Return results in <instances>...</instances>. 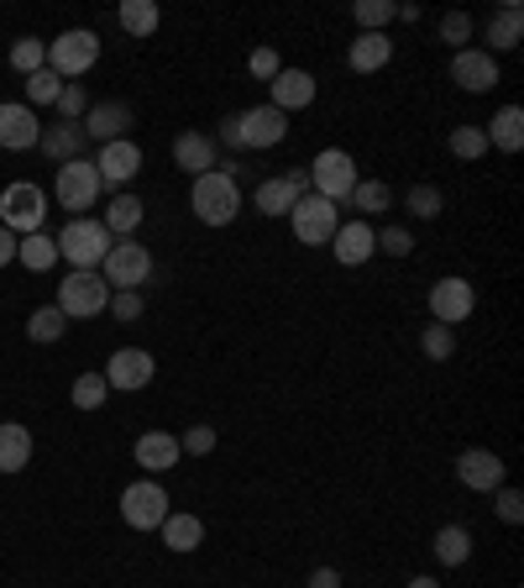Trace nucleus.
Masks as SVG:
<instances>
[{
  "mask_svg": "<svg viewBox=\"0 0 524 588\" xmlns=\"http://www.w3.org/2000/svg\"><path fill=\"white\" fill-rule=\"evenodd\" d=\"M95 63H101V38H95L90 27H69L63 38L48 42V69H53L63 84L80 80V74H90Z\"/></svg>",
  "mask_w": 524,
  "mask_h": 588,
  "instance_id": "nucleus-3",
  "label": "nucleus"
},
{
  "mask_svg": "<svg viewBox=\"0 0 524 588\" xmlns=\"http://www.w3.org/2000/svg\"><path fill=\"white\" fill-rule=\"evenodd\" d=\"M472 305H478V295H472L467 279H436V289H430V310H436V321H441V326L467 321V316H472Z\"/></svg>",
  "mask_w": 524,
  "mask_h": 588,
  "instance_id": "nucleus-18",
  "label": "nucleus"
},
{
  "mask_svg": "<svg viewBox=\"0 0 524 588\" xmlns=\"http://www.w3.org/2000/svg\"><path fill=\"white\" fill-rule=\"evenodd\" d=\"M63 321H90V316H101L105 305H111V285H105L101 274H74L69 268V279L59 285V300Z\"/></svg>",
  "mask_w": 524,
  "mask_h": 588,
  "instance_id": "nucleus-6",
  "label": "nucleus"
},
{
  "mask_svg": "<svg viewBox=\"0 0 524 588\" xmlns=\"http://www.w3.org/2000/svg\"><path fill=\"white\" fill-rule=\"evenodd\" d=\"M283 132H289V116L273 111V105H252V111L237 116V137H242V147H279Z\"/></svg>",
  "mask_w": 524,
  "mask_h": 588,
  "instance_id": "nucleus-14",
  "label": "nucleus"
},
{
  "mask_svg": "<svg viewBox=\"0 0 524 588\" xmlns=\"http://www.w3.org/2000/svg\"><path fill=\"white\" fill-rule=\"evenodd\" d=\"M457 478L467 488H478V494H493V488H504V457L488 452V446H467L457 457Z\"/></svg>",
  "mask_w": 524,
  "mask_h": 588,
  "instance_id": "nucleus-13",
  "label": "nucleus"
},
{
  "mask_svg": "<svg viewBox=\"0 0 524 588\" xmlns=\"http://www.w3.org/2000/svg\"><path fill=\"white\" fill-rule=\"evenodd\" d=\"M38 147L48 153V158L59 163H74V158H84V147H90V137H84V126L80 122H63V126H48L38 137Z\"/></svg>",
  "mask_w": 524,
  "mask_h": 588,
  "instance_id": "nucleus-23",
  "label": "nucleus"
},
{
  "mask_svg": "<svg viewBox=\"0 0 524 588\" xmlns=\"http://www.w3.org/2000/svg\"><path fill=\"white\" fill-rule=\"evenodd\" d=\"M95 168H101V184H132L142 174V147L132 143V137H122V143H105L101 158H95Z\"/></svg>",
  "mask_w": 524,
  "mask_h": 588,
  "instance_id": "nucleus-20",
  "label": "nucleus"
},
{
  "mask_svg": "<svg viewBox=\"0 0 524 588\" xmlns=\"http://www.w3.org/2000/svg\"><path fill=\"white\" fill-rule=\"evenodd\" d=\"M42 216H48V195H42L38 184L21 179V184H6V189H0V226H6L11 237H17V231L32 237L42 226Z\"/></svg>",
  "mask_w": 524,
  "mask_h": 588,
  "instance_id": "nucleus-7",
  "label": "nucleus"
},
{
  "mask_svg": "<svg viewBox=\"0 0 524 588\" xmlns=\"http://www.w3.org/2000/svg\"><path fill=\"white\" fill-rule=\"evenodd\" d=\"M252 200H258L262 216H289V210H294L304 195H294V184H289V179H262Z\"/></svg>",
  "mask_w": 524,
  "mask_h": 588,
  "instance_id": "nucleus-30",
  "label": "nucleus"
},
{
  "mask_svg": "<svg viewBox=\"0 0 524 588\" xmlns=\"http://www.w3.org/2000/svg\"><path fill=\"white\" fill-rule=\"evenodd\" d=\"M357 163H352V153H342V147H325L321 158L310 163V189L321 195V200H331V205H342V200H352V189H357Z\"/></svg>",
  "mask_w": 524,
  "mask_h": 588,
  "instance_id": "nucleus-4",
  "label": "nucleus"
},
{
  "mask_svg": "<svg viewBox=\"0 0 524 588\" xmlns=\"http://www.w3.org/2000/svg\"><path fill=\"white\" fill-rule=\"evenodd\" d=\"M352 17H357L363 32H384L388 21L399 17V6H394V0H357V11H352Z\"/></svg>",
  "mask_w": 524,
  "mask_h": 588,
  "instance_id": "nucleus-37",
  "label": "nucleus"
},
{
  "mask_svg": "<svg viewBox=\"0 0 524 588\" xmlns=\"http://www.w3.org/2000/svg\"><path fill=\"white\" fill-rule=\"evenodd\" d=\"M42 126H38V111L32 105H0V147H11V153H27V147H38Z\"/></svg>",
  "mask_w": 524,
  "mask_h": 588,
  "instance_id": "nucleus-17",
  "label": "nucleus"
},
{
  "mask_svg": "<svg viewBox=\"0 0 524 588\" xmlns=\"http://www.w3.org/2000/svg\"><path fill=\"white\" fill-rule=\"evenodd\" d=\"M174 163H179L184 174H210L216 168V137H205V132H179L174 137Z\"/></svg>",
  "mask_w": 524,
  "mask_h": 588,
  "instance_id": "nucleus-22",
  "label": "nucleus"
},
{
  "mask_svg": "<svg viewBox=\"0 0 524 588\" xmlns=\"http://www.w3.org/2000/svg\"><path fill=\"white\" fill-rule=\"evenodd\" d=\"M247 69H252V74H258V80H273V74H279L283 63H279V53H273V48H258V53H252V63H247Z\"/></svg>",
  "mask_w": 524,
  "mask_h": 588,
  "instance_id": "nucleus-49",
  "label": "nucleus"
},
{
  "mask_svg": "<svg viewBox=\"0 0 524 588\" xmlns=\"http://www.w3.org/2000/svg\"><path fill=\"white\" fill-rule=\"evenodd\" d=\"M467 38H472V17H467V11H446L441 17V42H451V48L462 53Z\"/></svg>",
  "mask_w": 524,
  "mask_h": 588,
  "instance_id": "nucleus-43",
  "label": "nucleus"
},
{
  "mask_svg": "<svg viewBox=\"0 0 524 588\" xmlns=\"http://www.w3.org/2000/svg\"><path fill=\"white\" fill-rule=\"evenodd\" d=\"M17 264L32 268V274H42V268L59 264V243H53V237H42V231H32V237H21V243H17Z\"/></svg>",
  "mask_w": 524,
  "mask_h": 588,
  "instance_id": "nucleus-32",
  "label": "nucleus"
},
{
  "mask_svg": "<svg viewBox=\"0 0 524 588\" xmlns=\"http://www.w3.org/2000/svg\"><path fill=\"white\" fill-rule=\"evenodd\" d=\"M409 210H415L420 221H436V216L446 210L441 189H436V184H415V189H409Z\"/></svg>",
  "mask_w": 524,
  "mask_h": 588,
  "instance_id": "nucleus-42",
  "label": "nucleus"
},
{
  "mask_svg": "<svg viewBox=\"0 0 524 588\" xmlns=\"http://www.w3.org/2000/svg\"><path fill=\"white\" fill-rule=\"evenodd\" d=\"M493 499H499V520H504V526H520L524 520V494L520 488H493Z\"/></svg>",
  "mask_w": 524,
  "mask_h": 588,
  "instance_id": "nucleus-46",
  "label": "nucleus"
},
{
  "mask_svg": "<svg viewBox=\"0 0 524 588\" xmlns=\"http://www.w3.org/2000/svg\"><path fill=\"white\" fill-rule=\"evenodd\" d=\"M153 352H142V347H122V352H111V363H105V384L122 389V394H137V389L153 384Z\"/></svg>",
  "mask_w": 524,
  "mask_h": 588,
  "instance_id": "nucleus-11",
  "label": "nucleus"
},
{
  "mask_svg": "<svg viewBox=\"0 0 524 588\" xmlns=\"http://www.w3.org/2000/svg\"><path fill=\"white\" fill-rule=\"evenodd\" d=\"M420 347H425V358H430V363H446V358L457 352V337H451V326L430 321V326L420 331Z\"/></svg>",
  "mask_w": 524,
  "mask_h": 588,
  "instance_id": "nucleus-38",
  "label": "nucleus"
},
{
  "mask_svg": "<svg viewBox=\"0 0 524 588\" xmlns=\"http://www.w3.org/2000/svg\"><path fill=\"white\" fill-rule=\"evenodd\" d=\"M63 111V122H84V111H90V95H84L80 84H63L59 101H53Z\"/></svg>",
  "mask_w": 524,
  "mask_h": 588,
  "instance_id": "nucleus-45",
  "label": "nucleus"
},
{
  "mask_svg": "<svg viewBox=\"0 0 524 588\" xmlns=\"http://www.w3.org/2000/svg\"><path fill=\"white\" fill-rule=\"evenodd\" d=\"M436 557H441L446 568H462L467 557H472V530L467 526H441L436 530Z\"/></svg>",
  "mask_w": 524,
  "mask_h": 588,
  "instance_id": "nucleus-31",
  "label": "nucleus"
},
{
  "mask_svg": "<svg viewBox=\"0 0 524 588\" xmlns=\"http://www.w3.org/2000/svg\"><path fill=\"white\" fill-rule=\"evenodd\" d=\"M32 463V431L21 421H0V473H21Z\"/></svg>",
  "mask_w": 524,
  "mask_h": 588,
  "instance_id": "nucleus-26",
  "label": "nucleus"
},
{
  "mask_svg": "<svg viewBox=\"0 0 524 588\" xmlns=\"http://www.w3.org/2000/svg\"><path fill=\"white\" fill-rule=\"evenodd\" d=\"M331 252H336V264H346V268H357V264H367L373 252H378V231H373V221H342L336 226V237H331Z\"/></svg>",
  "mask_w": 524,
  "mask_h": 588,
  "instance_id": "nucleus-16",
  "label": "nucleus"
},
{
  "mask_svg": "<svg viewBox=\"0 0 524 588\" xmlns=\"http://www.w3.org/2000/svg\"><path fill=\"white\" fill-rule=\"evenodd\" d=\"M268 90H273V111H304V105L315 101V74H304V69H279L273 80H268Z\"/></svg>",
  "mask_w": 524,
  "mask_h": 588,
  "instance_id": "nucleus-19",
  "label": "nucleus"
},
{
  "mask_svg": "<svg viewBox=\"0 0 524 588\" xmlns=\"http://www.w3.org/2000/svg\"><path fill=\"white\" fill-rule=\"evenodd\" d=\"M451 80L462 84L467 95H488L499 84V59L488 48H462V53H451Z\"/></svg>",
  "mask_w": 524,
  "mask_h": 588,
  "instance_id": "nucleus-12",
  "label": "nucleus"
},
{
  "mask_svg": "<svg viewBox=\"0 0 524 588\" xmlns=\"http://www.w3.org/2000/svg\"><path fill=\"white\" fill-rule=\"evenodd\" d=\"M105 310H116V321H137V316H142V295L122 289V295H111V305H105Z\"/></svg>",
  "mask_w": 524,
  "mask_h": 588,
  "instance_id": "nucleus-48",
  "label": "nucleus"
},
{
  "mask_svg": "<svg viewBox=\"0 0 524 588\" xmlns=\"http://www.w3.org/2000/svg\"><path fill=\"white\" fill-rule=\"evenodd\" d=\"M388 59H394V42H388V32H363V38L352 42V53H346V63H352L357 74H378Z\"/></svg>",
  "mask_w": 524,
  "mask_h": 588,
  "instance_id": "nucleus-28",
  "label": "nucleus"
},
{
  "mask_svg": "<svg viewBox=\"0 0 524 588\" xmlns=\"http://www.w3.org/2000/svg\"><path fill=\"white\" fill-rule=\"evenodd\" d=\"M378 247L394 252V258H409V252H415V237H409L404 226H384V231H378Z\"/></svg>",
  "mask_w": 524,
  "mask_h": 588,
  "instance_id": "nucleus-47",
  "label": "nucleus"
},
{
  "mask_svg": "<svg viewBox=\"0 0 524 588\" xmlns=\"http://www.w3.org/2000/svg\"><path fill=\"white\" fill-rule=\"evenodd\" d=\"M283 179L294 184V195H310V168H289Z\"/></svg>",
  "mask_w": 524,
  "mask_h": 588,
  "instance_id": "nucleus-51",
  "label": "nucleus"
},
{
  "mask_svg": "<svg viewBox=\"0 0 524 588\" xmlns=\"http://www.w3.org/2000/svg\"><path fill=\"white\" fill-rule=\"evenodd\" d=\"M409 588H441L436 578H409Z\"/></svg>",
  "mask_w": 524,
  "mask_h": 588,
  "instance_id": "nucleus-53",
  "label": "nucleus"
},
{
  "mask_svg": "<svg viewBox=\"0 0 524 588\" xmlns=\"http://www.w3.org/2000/svg\"><path fill=\"white\" fill-rule=\"evenodd\" d=\"M310 588H342V572H336V568H315V572H310Z\"/></svg>",
  "mask_w": 524,
  "mask_h": 588,
  "instance_id": "nucleus-50",
  "label": "nucleus"
},
{
  "mask_svg": "<svg viewBox=\"0 0 524 588\" xmlns=\"http://www.w3.org/2000/svg\"><path fill=\"white\" fill-rule=\"evenodd\" d=\"M289 221H294V237H300L304 247H331V237H336L342 216H336V205L321 200V195L310 189V195L289 210Z\"/></svg>",
  "mask_w": 524,
  "mask_h": 588,
  "instance_id": "nucleus-8",
  "label": "nucleus"
},
{
  "mask_svg": "<svg viewBox=\"0 0 524 588\" xmlns=\"http://www.w3.org/2000/svg\"><path fill=\"white\" fill-rule=\"evenodd\" d=\"M179 452H189V457H205V452H216V426H200V421H195V426L179 436Z\"/></svg>",
  "mask_w": 524,
  "mask_h": 588,
  "instance_id": "nucleus-44",
  "label": "nucleus"
},
{
  "mask_svg": "<svg viewBox=\"0 0 524 588\" xmlns=\"http://www.w3.org/2000/svg\"><path fill=\"white\" fill-rule=\"evenodd\" d=\"M520 38H524V11H520V0H509V6H499L493 17H488V53L499 59V53H509V48H520Z\"/></svg>",
  "mask_w": 524,
  "mask_h": 588,
  "instance_id": "nucleus-24",
  "label": "nucleus"
},
{
  "mask_svg": "<svg viewBox=\"0 0 524 588\" xmlns=\"http://www.w3.org/2000/svg\"><path fill=\"white\" fill-rule=\"evenodd\" d=\"M122 515L132 530H158L163 520H168V494H163V484H153V478L132 484L122 494Z\"/></svg>",
  "mask_w": 524,
  "mask_h": 588,
  "instance_id": "nucleus-10",
  "label": "nucleus"
},
{
  "mask_svg": "<svg viewBox=\"0 0 524 588\" xmlns=\"http://www.w3.org/2000/svg\"><path fill=\"white\" fill-rule=\"evenodd\" d=\"M352 205L363 210V221H373V216H384L388 205H394V189H388L384 179H357V189H352Z\"/></svg>",
  "mask_w": 524,
  "mask_h": 588,
  "instance_id": "nucleus-34",
  "label": "nucleus"
},
{
  "mask_svg": "<svg viewBox=\"0 0 524 588\" xmlns=\"http://www.w3.org/2000/svg\"><path fill=\"white\" fill-rule=\"evenodd\" d=\"M116 21H122L126 38H153L163 11H158V0H122V6H116Z\"/></svg>",
  "mask_w": 524,
  "mask_h": 588,
  "instance_id": "nucleus-29",
  "label": "nucleus"
},
{
  "mask_svg": "<svg viewBox=\"0 0 524 588\" xmlns=\"http://www.w3.org/2000/svg\"><path fill=\"white\" fill-rule=\"evenodd\" d=\"M84 137H90V143H122L126 137V126H132V105L126 101H101V105H90V111H84Z\"/></svg>",
  "mask_w": 524,
  "mask_h": 588,
  "instance_id": "nucleus-15",
  "label": "nucleus"
},
{
  "mask_svg": "<svg viewBox=\"0 0 524 588\" xmlns=\"http://www.w3.org/2000/svg\"><path fill=\"white\" fill-rule=\"evenodd\" d=\"M11 258H17V237H11V231L0 226V268L11 264Z\"/></svg>",
  "mask_w": 524,
  "mask_h": 588,
  "instance_id": "nucleus-52",
  "label": "nucleus"
},
{
  "mask_svg": "<svg viewBox=\"0 0 524 588\" xmlns=\"http://www.w3.org/2000/svg\"><path fill=\"white\" fill-rule=\"evenodd\" d=\"M451 153H457V158H462V163L483 158V153H488L483 126H457V132H451Z\"/></svg>",
  "mask_w": 524,
  "mask_h": 588,
  "instance_id": "nucleus-41",
  "label": "nucleus"
},
{
  "mask_svg": "<svg viewBox=\"0 0 524 588\" xmlns=\"http://www.w3.org/2000/svg\"><path fill=\"white\" fill-rule=\"evenodd\" d=\"M11 69H17V74H38V69H48V42L21 38L17 48H11Z\"/></svg>",
  "mask_w": 524,
  "mask_h": 588,
  "instance_id": "nucleus-36",
  "label": "nucleus"
},
{
  "mask_svg": "<svg viewBox=\"0 0 524 588\" xmlns=\"http://www.w3.org/2000/svg\"><path fill=\"white\" fill-rule=\"evenodd\" d=\"M101 279L111 285V295L116 289H142L153 279V252L142 243H132V237L111 243V252H105V264H101Z\"/></svg>",
  "mask_w": 524,
  "mask_h": 588,
  "instance_id": "nucleus-5",
  "label": "nucleus"
},
{
  "mask_svg": "<svg viewBox=\"0 0 524 588\" xmlns=\"http://www.w3.org/2000/svg\"><path fill=\"white\" fill-rule=\"evenodd\" d=\"M63 326H69V321H63L59 305H42V310H32V316H27V337L48 347V342H59V337H63Z\"/></svg>",
  "mask_w": 524,
  "mask_h": 588,
  "instance_id": "nucleus-35",
  "label": "nucleus"
},
{
  "mask_svg": "<svg viewBox=\"0 0 524 588\" xmlns=\"http://www.w3.org/2000/svg\"><path fill=\"white\" fill-rule=\"evenodd\" d=\"M101 168L90 158H74V163H63L59 168V184H53V195H59L63 210H90V205L101 200Z\"/></svg>",
  "mask_w": 524,
  "mask_h": 588,
  "instance_id": "nucleus-9",
  "label": "nucleus"
},
{
  "mask_svg": "<svg viewBox=\"0 0 524 588\" xmlns=\"http://www.w3.org/2000/svg\"><path fill=\"white\" fill-rule=\"evenodd\" d=\"M189 205H195V216H200L205 226H231L237 221V210H242V189H237V179H226V174L210 168V174L195 179Z\"/></svg>",
  "mask_w": 524,
  "mask_h": 588,
  "instance_id": "nucleus-2",
  "label": "nucleus"
},
{
  "mask_svg": "<svg viewBox=\"0 0 524 588\" xmlns=\"http://www.w3.org/2000/svg\"><path fill=\"white\" fill-rule=\"evenodd\" d=\"M142 216H147V210H142V200L137 195H116V200H111V210H105V231H116V237H132V231H137L142 226Z\"/></svg>",
  "mask_w": 524,
  "mask_h": 588,
  "instance_id": "nucleus-33",
  "label": "nucleus"
},
{
  "mask_svg": "<svg viewBox=\"0 0 524 588\" xmlns=\"http://www.w3.org/2000/svg\"><path fill=\"white\" fill-rule=\"evenodd\" d=\"M59 90H63L59 74H53V69H38V74H27V101L21 105H53Z\"/></svg>",
  "mask_w": 524,
  "mask_h": 588,
  "instance_id": "nucleus-40",
  "label": "nucleus"
},
{
  "mask_svg": "<svg viewBox=\"0 0 524 588\" xmlns=\"http://www.w3.org/2000/svg\"><path fill=\"white\" fill-rule=\"evenodd\" d=\"M158 530L168 551H200V541H205V520L200 515H184V509H168V520Z\"/></svg>",
  "mask_w": 524,
  "mask_h": 588,
  "instance_id": "nucleus-25",
  "label": "nucleus"
},
{
  "mask_svg": "<svg viewBox=\"0 0 524 588\" xmlns=\"http://www.w3.org/2000/svg\"><path fill=\"white\" fill-rule=\"evenodd\" d=\"M53 243H59V258L74 274H101L105 252H111V231L101 221H90V216H69V226H63Z\"/></svg>",
  "mask_w": 524,
  "mask_h": 588,
  "instance_id": "nucleus-1",
  "label": "nucleus"
},
{
  "mask_svg": "<svg viewBox=\"0 0 524 588\" xmlns=\"http://www.w3.org/2000/svg\"><path fill=\"white\" fill-rule=\"evenodd\" d=\"M111 384H105V373H80L74 379V410H101Z\"/></svg>",
  "mask_w": 524,
  "mask_h": 588,
  "instance_id": "nucleus-39",
  "label": "nucleus"
},
{
  "mask_svg": "<svg viewBox=\"0 0 524 588\" xmlns=\"http://www.w3.org/2000/svg\"><path fill=\"white\" fill-rule=\"evenodd\" d=\"M483 137H488V147H499V153H520L524 147V111L520 105H504V111L483 126Z\"/></svg>",
  "mask_w": 524,
  "mask_h": 588,
  "instance_id": "nucleus-27",
  "label": "nucleus"
},
{
  "mask_svg": "<svg viewBox=\"0 0 524 588\" xmlns=\"http://www.w3.org/2000/svg\"><path fill=\"white\" fill-rule=\"evenodd\" d=\"M132 457H137V467H147V473H168V467H179V436H168V431H147V436H137V446H132Z\"/></svg>",
  "mask_w": 524,
  "mask_h": 588,
  "instance_id": "nucleus-21",
  "label": "nucleus"
}]
</instances>
